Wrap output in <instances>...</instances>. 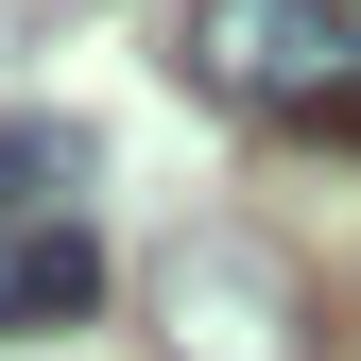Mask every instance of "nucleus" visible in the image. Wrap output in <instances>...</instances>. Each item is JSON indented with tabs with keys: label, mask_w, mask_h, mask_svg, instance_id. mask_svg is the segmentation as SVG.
Here are the masks:
<instances>
[{
	"label": "nucleus",
	"mask_w": 361,
	"mask_h": 361,
	"mask_svg": "<svg viewBox=\"0 0 361 361\" xmlns=\"http://www.w3.org/2000/svg\"><path fill=\"white\" fill-rule=\"evenodd\" d=\"M69 190H86V138L35 121V104H0V241L18 224H69Z\"/></svg>",
	"instance_id": "20e7f679"
},
{
	"label": "nucleus",
	"mask_w": 361,
	"mask_h": 361,
	"mask_svg": "<svg viewBox=\"0 0 361 361\" xmlns=\"http://www.w3.org/2000/svg\"><path fill=\"white\" fill-rule=\"evenodd\" d=\"M155 310H172V361H293V276L241 241V224H207V241H172V276H155Z\"/></svg>",
	"instance_id": "f03ea898"
},
{
	"label": "nucleus",
	"mask_w": 361,
	"mask_h": 361,
	"mask_svg": "<svg viewBox=\"0 0 361 361\" xmlns=\"http://www.w3.org/2000/svg\"><path fill=\"white\" fill-rule=\"evenodd\" d=\"M104 310V241L86 224H18L0 241V327H86Z\"/></svg>",
	"instance_id": "7ed1b4c3"
},
{
	"label": "nucleus",
	"mask_w": 361,
	"mask_h": 361,
	"mask_svg": "<svg viewBox=\"0 0 361 361\" xmlns=\"http://www.w3.org/2000/svg\"><path fill=\"white\" fill-rule=\"evenodd\" d=\"M327 121H344V138H361V86H344V104H327Z\"/></svg>",
	"instance_id": "39448f33"
},
{
	"label": "nucleus",
	"mask_w": 361,
	"mask_h": 361,
	"mask_svg": "<svg viewBox=\"0 0 361 361\" xmlns=\"http://www.w3.org/2000/svg\"><path fill=\"white\" fill-rule=\"evenodd\" d=\"M190 86L207 104H344L361 35L344 0H190Z\"/></svg>",
	"instance_id": "f257e3e1"
}]
</instances>
